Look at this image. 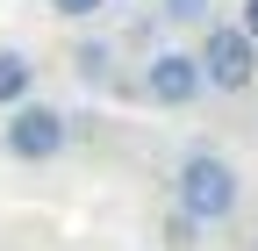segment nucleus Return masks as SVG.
Wrapping results in <instances>:
<instances>
[{
	"mask_svg": "<svg viewBox=\"0 0 258 251\" xmlns=\"http://www.w3.org/2000/svg\"><path fill=\"white\" fill-rule=\"evenodd\" d=\"M172 208H186L201 230L230 223V215L244 208V179H237V165L222 158V151H186L179 172H172Z\"/></svg>",
	"mask_w": 258,
	"mask_h": 251,
	"instance_id": "nucleus-1",
	"label": "nucleus"
},
{
	"mask_svg": "<svg viewBox=\"0 0 258 251\" xmlns=\"http://www.w3.org/2000/svg\"><path fill=\"white\" fill-rule=\"evenodd\" d=\"M194 57H201V79L215 93H251L258 86V43L244 22H208L201 43H194Z\"/></svg>",
	"mask_w": 258,
	"mask_h": 251,
	"instance_id": "nucleus-2",
	"label": "nucleus"
},
{
	"mask_svg": "<svg viewBox=\"0 0 258 251\" xmlns=\"http://www.w3.org/2000/svg\"><path fill=\"white\" fill-rule=\"evenodd\" d=\"M64 137H72V122H64L50 101H15V108H8V130H0L8 158H22V165L57 158V151H64Z\"/></svg>",
	"mask_w": 258,
	"mask_h": 251,
	"instance_id": "nucleus-3",
	"label": "nucleus"
},
{
	"mask_svg": "<svg viewBox=\"0 0 258 251\" xmlns=\"http://www.w3.org/2000/svg\"><path fill=\"white\" fill-rule=\"evenodd\" d=\"M208 93V79H201V57L194 50H151L144 57V101H158V108H186V101H201Z\"/></svg>",
	"mask_w": 258,
	"mask_h": 251,
	"instance_id": "nucleus-4",
	"label": "nucleus"
},
{
	"mask_svg": "<svg viewBox=\"0 0 258 251\" xmlns=\"http://www.w3.org/2000/svg\"><path fill=\"white\" fill-rule=\"evenodd\" d=\"M36 93V57L29 50H0V108H15Z\"/></svg>",
	"mask_w": 258,
	"mask_h": 251,
	"instance_id": "nucleus-5",
	"label": "nucleus"
},
{
	"mask_svg": "<svg viewBox=\"0 0 258 251\" xmlns=\"http://www.w3.org/2000/svg\"><path fill=\"white\" fill-rule=\"evenodd\" d=\"M72 65H79V79H86V86H108V79H115V43L86 36V43L72 50Z\"/></svg>",
	"mask_w": 258,
	"mask_h": 251,
	"instance_id": "nucleus-6",
	"label": "nucleus"
},
{
	"mask_svg": "<svg viewBox=\"0 0 258 251\" xmlns=\"http://www.w3.org/2000/svg\"><path fill=\"white\" fill-rule=\"evenodd\" d=\"M194 230H201V223H194V215H186V208H172V215H158V237H165L172 251H194V244H201V237H194Z\"/></svg>",
	"mask_w": 258,
	"mask_h": 251,
	"instance_id": "nucleus-7",
	"label": "nucleus"
},
{
	"mask_svg": "<svg viewBox=\"0 0 258 251\" xmlns=\"http://www.w3.org/2000/svg\"><path fill=\"white\" fill-rule=\"evenodd\" d=\"M158 15H165V22H179V29H208V0H165Z\"/></svg>",
	"mask_w": 258,
	"mask_h": 251,
	"instance_id": "nucleus-8",
	"label": "nucleus"
},
{
	"mask_svg": "<svg viewBox=\"0 0 258 251\" xmlns=\"http://www.w3.org/2000/svg\"><path fill=\"white\" fill-rule=\"evenodd\" d=\"M108 0H50V15H64V22H93Z\"/></svg>",
	"mask_w": 258,
	"mask_h": 251,
	"instance_id": "nucleus-9",
	"label": "nucleus"
},
{
	"mask_svg": "<svg viewBox=\"0 0 258 251\" xmlns=\"http://www.w3.org/2000/svg\"><path fill=\"white\" fill-rule=\"evenodd\" d=\"M244 29H251V43H258V0H244V15H237Z\"/></svg>",
	"mask_w": 258,
	"mask_h": 251,
	"instance_id": "nucleus-10",
	"label": "nucleus"
}]
</instances>
